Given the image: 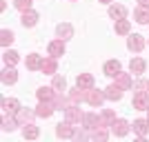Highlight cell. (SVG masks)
Masks as SVG:
<instances>
[{
    "label": "cell",
    "mask_w": 149,
    "mask_h": 142,
    "mask_svg": "<svg viewBox=\"0 0 149 142\" xmlns=\"http://www.w3.org/2000/svg\"><path fill=\"white\" fill-rule=\"evenodd\" d=\"M13 7H16L20 13L29 11V9H31V0H13Z\"/></svg>",
    "instance_id": "obj_36"
},
{
    "label": "cell",
    "mask_w": 149,
    "mask_h": 142,
    "mask_svg": "<svg viewBox=\"0 0 149 142\" xmlns=\"http://www.w3.org/2000/svg\"><path fill=\"white\" fill-rule=\"evenodd\" d=\"M129 129H131V124L127 122V120H123V118H116V120H113V124H111L113 136H118V138L127 136V133H129Z\"/></svg>",
    "instance_id": "obj_5"
},
{
    "label": "cell",
    "mask_w": 149,
    "mask_h": 142,
    "mask_svg": "<svg viewBox=\"0 0 149 142\" xmlns=\"http://www.w3.org/2000/svg\"><path fill=\"white\" fill-rule=\"evenodd\" d=\"M129 29H131L129 20H116V33L125 36V33H129Z\"/></svg>",
    "instance_id": "obj_33"
},
{
    "label": "cell",
    "mask_w": 149,
    "mask_h": 142,
    "mask_svg": "<svg viewBox=\"0 0 149 142\" xmlns=\"http://www.w3.org/2000/svg\"><path fill=\"white\" fill-rule=\"evenodd\" d=\"M138 2H140V7H147L149 9V0H138Z\"/></svg>",
    "instance_id": "obj_37"
},
{
    "label": "cell",
    "mask_w": 149,
    "mask_h": 142,
    "mask_svg": "<svg viewBox=\"0 0 149 142\" xmlns=\"http://www.w3.org/2000/svg\"><path fill=\"white\" fill-rule=\"evenodd\" d=\"M82 116H85V113H82L80 107L74 105V102H71V105L65 109V118H67V122H71V124H78V122L82 120Z\"/></svg>",
    "instance_id": "obj_1"
},
{
    "label": "cell",
    "mask_w": 149,
    "mask_h": 142,
    "mask_svg": "<svg viewBox=\"0 0 149 142\" xmlns=\"http://www.w3.org/2000/svg\"><path fill=\"white\" fill-rule=\"evenodd\" d=\"M11 42H13V31L2 29V31H0V44H2V47H7V44H11Z\"/></svg>",
    "instance_id": "obj_31"
},
{
    "label": "cell",
    "mask_w": 149,
    "mask_h": 142,
    "mask_svg": "<svg viewBox=\"0 0 149 142\" xmlns=\"http://www.w3.org/2000/svg\"><path fill=\"white\" fill-rule=\"evenodd\" d=\"M56 33L62 40H69V38H74V27L69 25V22H60V25L56 27Z\"/></svg>",
    "instance_id": "obj_17"
},
{
    "label": "cell",
    "mask_w": 149,
    "mask_h": 142,
    "mask_svg": "<svg viewBox=\"0 0 149 142\" xmlns=\"http://www.w3.org/2000/svg\"><path fill=\"white\" fill-rule=\"evenodd\" d=\"M129 69H131V73L140 76V73H145V69H147V62H145L143 58H134V60L129 62Z\"/></svg>",
    "instance_id": "obj_20"
},
{
    "label": "cell",
    "mask_w": 149,
    "mask_h": 142,
    "mask_svg": "<svg viewBox=\"0 0 149 142\" xmlns=\"http://www.w3.org/2000/svg\"><path fill=\"white\" fill-rule=\"evenodd\" d=\"M51 87H54L58 93H62V91H67V80H65L62 76L56 73V76H54V85H51Z\"/></svg>",
    "instance_id": "obj_29"
},
{
    "label": "cell",
    "mask_w": 149,
    "mask_h": 142,
    "mask_svg": "<svg viewBox=\"0 0 149 142\" xmlns=\"http://www.w3.org/2000/svg\"><path fill=\"white\" fill-rule=\"evenodd\" d=\"M54 105H56V109H67V107L71 105V100H69V98H65L62 93H58V91H56V98H54Z\"/></svg>",
    "instance_id": "obj_30"
},
{
    "label": "cell",
    "mask_w": 149,
    "mask_h": 142,
    "mask_svg": "<svg viewBox=\"0 0 149 142\" xmlns=\"http://www.w3.org/2000/svg\"><path fill=\"white\" fill-rule=\"evenodd\" d=\"M116 85L123 87V89H131V85H134V82H131V76H129V73H123V71H120V73L116 76Z\"/></svg>",
    "instance_id": "obj_28"
},
{
    "label": "cell",
    "mask_w": 149,
    "mask_h": 142,
    "mask_svg": "<svg viewBox=\"0 0 149 142\" xmlns=\"http://www.w3.org/2000/svg\"><path fill=\"white\" fill-rule=\"evenodd\" d=\"M38 136H40V129H38L36 124H31V122L22 124V138H25V140H36Z\"/></svg>",
    "instance_id": "obj_13"
},
{
    "label": "cell",
    "mask_w": 149,
    "mask_h": 142,
    "mask_svg": "<svg viewBox=\"0 0 149 142\" xmlns=\"http://www.w3.org/2000/svg\"><path fill=\"white\" fill-rule=\"evenodd\" d=\"M2 60H5V64H7V67H13V64H16V62H18L20 58H18V53H16V51H5Z\"/></svg>",
    "instance_id": "obj_32"
},
{
    "label": "cell",
    "mask_w": 149,
    "mask_h": 142,
    "mask_svg": "<svg viewBox=\"0 0 149 142\" xmlns=\"http://www.w3.org/2000/svg\"><path fill=\"white\" fill-rule=\"evenodd\" d=\"M147 113H149V109H147Z\"/></svg>",
    "instance_id": "obj_40"
},
{
    "label": "cell",
    "mask_w": 149,
    "mask_h": 142,
    "mask_svg": "<svg viewBox=\"0 0 149 142\" xmlns=\"http://www.w3.org/2000/svg\"><path fill=\"white\" fill-rule=\"evenodd\" d=\"M36 96H38V100H51V102H54L56 89H54V87H40V89L36 91Z\"/></svg>",
    "instance_id": "obj_19"
},
{
    "label": "cell",
    "mask_w": 149,
    "mask_h": 142,
    "mask_svg": "<svg viewBox=\"0 0 149 142\" xmlns=\"http://www.w3.org/2000/svg\"><path fill=\"white\" fill-rule=\"evenodd\" d=\"M100 2H105V5H109V2H111V0H100Z\"/></svg>",
    "instance_id": "obj_38"
},
{
    "label": "cell",
    "mask_w": 149,
    "mask_h": 142,
    "mask_svg": "<svg viewBox=\"0 0 149 142\" xmlns=\"http://www.w3.org/2000/svg\"><path fill=\"white\" fill-rule=\"evenodd\" d=\"M18 118H13V113H5V118H2V129L5 131H13L16 127H18Z\"/></svg>",
    "instance_id": "obj_22"
},
{
    "label": "cell",
    "mask_w": 149,
    "mask_h": 142,
    "mask_svg": "<svg viewBox=\"0 0 149 142\" xmlns=\"http://www.w3.org/2000/svg\"><path fill=\"white\" fill-rule=\"evenodd\" d=\"M40 71H42V73H47V76H56V71H58V62H56V58H54V56L42 58Z\"/></svg>",
    "instance_id": "obj_7"
},
{
    "label": "cell",
    "mask_w": 149,
    "mask_h": 142,
    "mask_svg": "<svg viewBox=\"0 0 149 142\" xmlns=\"http://www.w3.org/2000/svg\"><path fill=\"white\" fill-rule=\"evenodd\" d=\"M109 18L125 20V18H127V7H125V5H111V7H109Z\"/></svg>",
    "instance_id": "obj_16"
},
{
    "label": "cell",
    "mask_w": 149,
    "mask_h": 142,
    "mask_svg": "<svg viewBox=\"0 0 149 142\" xmlns=\"http://www.w3.org/2000/svg\"><path fill=\"white\" fill-rule=\"evenodd\" d=\"M105 100H107L105 98V91H98V89H93V87H91V89H87V102L91 107H98V109H100V105H102Z\"/></svg>",
    "instance_id": "obj_4"
},
{
    "label": "cell",
    "mask_w": 149,
    "mask_h": 142,
    "mask_svg": "<svg viewBox=\"0 0 149 142\" xmlns=\"http://www.w3.org/2000/svg\"><path fill=\"white\" fill-rule=\"evenodd\" d=\"M147 89H149V82H147Z\"/></svg>",
    "instance_id": "obj_39"
},
{
    "label": "cell",
    "mask_w": 149,
    "mask_h": 142,
    "mask_svg": "<svg viewBox=\"0 0 149 142\" xmlns=\"http://www.w3.org/2000/svg\"><path fill=\"white\" fill-rule=\"evenodd\" d=\"M16 116H18L20 122H31V120H33V116H36V111H29V109H20Z\"/></svg>",
    "instance_id": "obj_35"
},
{
    "label": "cell",
    "mask_w": 149,
    "mask_h": 142,
    "mask_svg": "<svg viewBox=\"0 0 149 142\" xmlns=\"http://www.w3.org/2000/svg\"><path fill=\"white\" fill-rule=\"evenodd\" d=\"M113 120H116V111L113 109H105L102 116H100V127H111Z\"/></svg>",
    "instance_id": "obj_23"
},
{
    "label": "cell",
    "mask_w": 149,
    "mask_h": 142,
    "mask_svg": "<svg viewBox=\"0 0 149 142\" xmlns=\"http://www.w3.org/2000/svg\"><path fill=\"white\" fill-rule=\"evenodd\" d=\"M123 91H125L123 87H118V85H109V87L105 89V98H107V100H111V102H116V100L123 98Z\"/></svg>",
    "instance_id": "obj_11"
},
{
    "label": "cell",
    "mask_w": 149,
    "mask_h": 142,
    "mask_svg": "<svg viewBox=\"0 0 149 142\" xmlns=\"http://www.w3.org/2000/svg\"><path fill=\"white\" fill-rule=\"evenodd\" d=\"M134 109H138V111H147L149 109V91L134 93Z\"/></svg>",
    "instance_id": "obj_2"
},
{
    "label": "cell",
    "mask_w": 149,
    "mask_h": 142,
    "mask_svg": "<svg viewBox=\"0 0 149 142\" xmlns=\"http://www.w3.org/2000/svg\"><path fill=\"white\" fill-rule=\"evenodd\" d=\"M20 22L25 27H33L38 22V13L33 11V9H29V11H22V18H20Z\"/></svg>",
    "instance_id": "obj_21"
},
{
    "label": "cell",
    "mask_w": 149,
    "mask_h": 142,
    "mask_svg": "<svg viewBox=\"0 0 149 142\" xmlns=\"http://www.w3.org/2000/svg\"><path fill=\"white\" fill-rule=\"evenodd\" d=\"M40 64H42V58L38 56V53H29L27 56V69L36 71V69H40Z\"/></svg>",
    "instance_id": "obj_27"
},
{
    "label": "cell",
    "mask_w": 149,
    "mask_h": 142,
    "mask_svg": "<svg viewBox=\"0 0 149 142\" xmlns=\"http://www.w3.org/2000/svg\"><path fill=\"white\" fill-rule=\"evenodd\" d=\"M102 71H105V76H109V78H116V76L120 73V62L118 60H107Z\"/></svg>",
    "instance_id": "obj_15"
},
{
    "label": "cell",
    "mask_w": 149,
    "mask_h": 142,
    "mask_svg": "<svg viewBox=\"0 0 149 142\" xmlns=\"http://www.w3.org/2000/svg\"><path fill=\"white\" fill-rule=\"evenodd\" d=\"M134 131H136L140 138H145L147 131H149V120H134Z\"/></svg>",
    "instance_id": "obj_25"
},
{
    "label": "cell",
    "mask_w": 149,
    "mask_h": 142,
    "mask_svg": "<svg viewBox=\"0 0 149 142\" xmlns=\"http://www.w3.org/2000/svg\"><path fill=\"white\" fill-rule=\"evenodd\" d=\"M127 47H129L131 51H143V47H145V38L140 36V33H134V36H129V40H127Z\"/></svg>",
    "instance_id": "obj_12"
},
{
    "label": "cell",
    "mask_w": 149,
    "mask_h": 142,
    "mask_svg": "<svg viewBox=\"0 0 149 142\" xmlns=\"http://www.w3.org/2000/svg\"><path fill=\"white\" fill-rule=\"evenodd\" d=\"M47 51H49V56H54V58L65 56V40H62V38H58V40H51L49 47H47Z\"/></svg>",
    "instance_id": "obj_6"
},
{
    "label": "cell",
    "mask_w": 149,
    "mask_h": 142,
    "mask_svg": "<svg viewBox=\"0 0 149 142\" xmlns=\"http://www.w3.org/2000/svg\"><path fill=\"white\" fill-rule=\"evenodd\" d=\"M16 80H18V73H16L13 67H7L5 71L0 73V82H2V85H16Z\"/></svg>",
    "instance_id": "obj_14"
},
{
    "label": "cell",
    "mask_w": 149,
    "mask_h": 142,
    "mask_svg": "<svg viewBox=\"0 0 149 142\" xmlns=\"http://www.w3.org/2000/svg\"><path fill=\"white\" fill-rule=\"evenodd\" d=\"M82 124H85V129H96V127H100L98 113H85V116H82Z\"/></svg>",
    "instance_id": "obj_18"
},
{
    "label": "cell",
    "mask_w": 149,
    "mask_h": 142,
    "mask_svg": "<svg viewBox=\"0 0 149 142\" xmlns=\"http://www.w3.org/2000/svg\"><path fill=\"white\" fill-rule=\"evenodd\" d=\"M69 100L78 105V102H87V89L82 87H76V89H69Z\"/></svg>",
    "instance_id": "obj_9"
},
{
    "label": "cell",
    "mask_w": 149,
    "mask_h": 142,
    "mask_svg": "<svg viewBox=\"0 0 149 142\" xmlns=\"http://www.w3.org/2000/svg\"><path fill=\"white\" fill-rule=\"evenodd\" d=\"M54 111H56V105H54L51 100H40L38 107H36V116L38 118H49Z\"/></svg>",
    "instance_id": "obj_3"
},
{
    "label": "cell",
    "mask_w": 149,
    "mask_h": 142,
    "mask_svg": "<svg viewBox=\"0 0 149 142\" xmlns=\"http://www.w3.org/2000/svg\"><path fill=\"white\" fill-rule=\"evenodd\" d=\"M93 140H100V142H105L107 138H109V133H107V127H96L93 129Z\"/></svg>",
    "instance_id": "obj_34"
},
{
    "label": "cell",
    "mask_w": 149,
    "mask_h": 142,
    "mask_svg": "<svg viewBox=\"0 0 149 142\" xmlns=\"http://www.w3.org/2000/svg\"><path fill=\"white\" fill-rule=\"evenodd\" d=\"M76 82H78V87H82V89H91L93 87V76L91 73H78Z\"/></svg>",
    "instance_id": "obj_24"
},
{
    "label": "cell",
    "mask_w": 149,
    "mask_h": 142,
    "mask_svg": "<svg viewBox=\"0 0 149 142\" xmlns=\"http://www.w3.org/2000/svg\"><path fill=\"white\" fill-rule=\"evenodd\" d=\"M56 136H58V138H65V140L74 138L76 131H74V127H71V122H67V120H65V122H60V124L56 127Z\"/></svg>",
    "instance_id": "obj_8"
},
{
    "label": "cell",
    "mask_w": 149,
    "mask_h": 142,
    "mask_svg": "<svg viewBox=\"0 0 149 142\" xmlns=\"http://www.w3.org/2000/svg\"><path fill=\"white\" fill-rule=\"evenodd\" d=\"M20 109H22V107H20V102L16 98H5L2 100V111L5 113H13V116H16Z\"/></svg>",
    "instance_id": "obj_10"
},
{
    "label": "cell",
    "mask_w": 149,
    "mask_h": 142,
    "mask_svg": "<svg viewBox=\"0 0 149 142\" xmlns=\"http://www.w3.org/2000/svg\"><path fill=\"white\" fill-rule=\"evenodd\" d=\"M134 18H136V22H140V25H147V22H149V11H147V7H138L136 11H134Z\"/></svg>",
    "instance_id": "obj_26"
}]
</instances>
